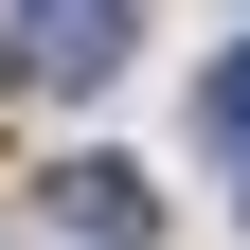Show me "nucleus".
<instances>
[{
	"instance_id": "obj_1",
	"label": "nucleus",
	"mask_w": 250,
	"mask_h": 250,
	"mask_svg": "<svg viewBox=\"0 0 250 250\" xmlns=\"http://www.w3.org/2000/svg\"><path fill=\"white\" fill-rule=\"evenodd\" d=\"M18 72L36 89H107L125 72V0H18Z\"/></svg>"
},
{
	"instance_id": "obj_2",
	"label": "nucleus",
	"mask_w": 250,
	"mask_h": 250,
	"mask_svg": "<svg viewBox=\"0 0 250 250\" xmlns=\"http://www.w3.org/2000/svg\"><path fill=\"white\" fill-rule=\"evenodd\" d=\"M54 214H72L89 250H143V232H161V197H143L125 161H72V179H54Z\"/></svg>"
},
{
	"instance_id": "obj_3",
	"label": "nucleus",
	"mask_w": 250,
	"mask_h": 250,
	"mask_svg": "<svg viewBox=\"0 0 250 250\" xmlns=\"http://www.w3.org/2000/svg\"><path fill=\"white\" fill-rule=\"evenodd\" d=\"M214 125H232V143H250V54H232V72H214Z\"/></svg>"
}]
</instances>
